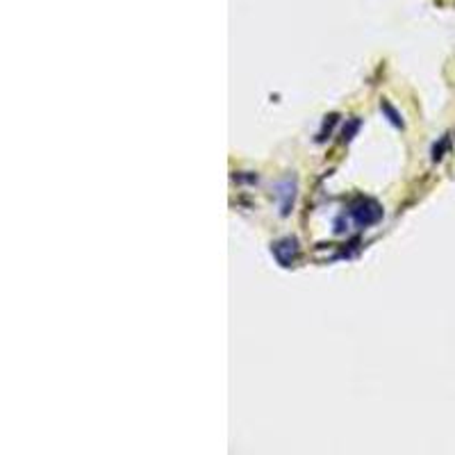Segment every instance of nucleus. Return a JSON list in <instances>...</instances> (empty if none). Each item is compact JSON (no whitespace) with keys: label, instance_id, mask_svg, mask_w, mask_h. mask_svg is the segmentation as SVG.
Wrapping results in <instances>:
<instances>
[{"label":"nucleus","instance_id":"nucleus-1","mask_svg":"<svg viewBox=\"0 0 455 455\" xmlns=\"http://www.w3.org/2000/svg\"><path fill=\"white\" fill-rule=\"evenodd\" d=\"M351 219L356 221L358 226H371L376 224V221L382 217V210L373 203V200H367V198H360L356 205L351 207Z\"/></svg>","mask_w":455,"mask_h":455},{"label":"nucleus","instance_id":"nucleus-2","mask_svg":"<svg viewBox=\"0 0 455 455\" xmlns=\"http://www.w3.org/2000/svg\"><path fill=\"white\" fill-rule=\"evenodd\" d=\"M271 253H273V257H276L282 267H289L291 262L296 260V255H298V241L296 239H282V241H278V244L271 248Z\"/></svg>","mask_w":455,"mask_h":455},{"label":"nucleus","instance_id":"nucleus-4","mask_svg":"<svg viewBox=\"0 0 455 455\" xmlns=\"http://www.w3.org/2000/svg\"><path fill=\"white\" fill-rule=\"evenodd\" d=\"M380 107H382V112H385V114L389 116V121H392L394 126H396V128H403V121H401V116L396 114V109H394V107L387 103V100H382V105H380Z\"/></svg>","mask_w":455,"mask_h":455},{"label":"nucleus","instance_id":"nucleus-3","mask_svg":"<svg viewBox=\"0 0 455 455\" xmlns=\"http://www.w3.org/2000/svg\"><path fill=\"white\" fill-rule=\"evenodd\" d=\"M449 146H451V137L447 135V137H444V139L439 141V144H435V148H432V159L439 162V159L444 157V153L449 150Z\"/></svg>","mask_w":455,"mask_h":455}]
</instances>
